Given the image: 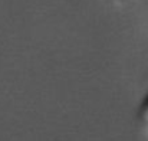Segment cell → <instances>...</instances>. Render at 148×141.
<instances>
[{"instance_id": "cell-1", "label": "cell", "mask_w": 148, "mask_h": 141, "mask_svg": "<svg viewBox=\"0 0 148 141\" xmlns=\"http://www.w3.org/2000/svg\"><path fill=\"white\" fill-rule=\"evenodd\" d=\"M138 114H140V120H141V122L144 124V127L148 130V94L143 98V101H141V105H140V111H138Z\"/></svg>"}]
</instances>
